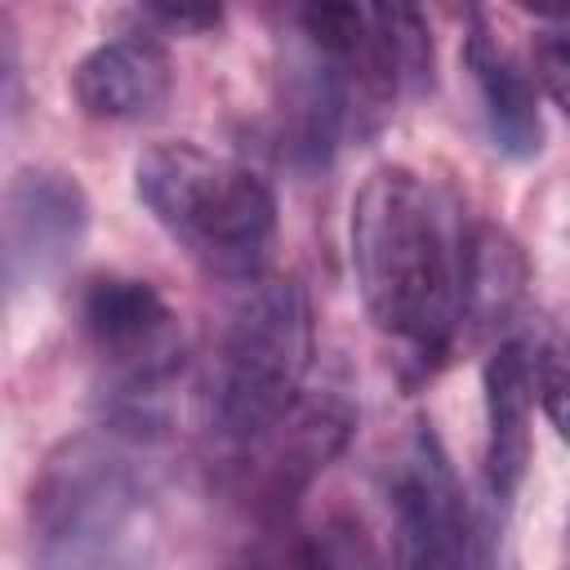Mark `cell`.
I'll return each instance as SVG.
<instances>
[{"label":"cell","instance_id":"cell-5","mask_svg":"<svg viewBox=\"0 0 570 570\" xmlns=\"http://www.w3.org/2000/svg\"><path fill=\"white\" fill-rule=\"evenodd\" d=\"M80 334L98 365L107 370V392L116 396V428L147 436L156 423V401L183 365V330L174 307L156 285L138 276H94L80 289Z\"/></svg>","mask_w":570,"mask_h":570},{"label":"cell","instance_id":"cell-16","mask_svg":"<svg viewBox=\"0 0 570 570\" xmlns=\"http://www.w3.org/2000/svg\"><path fill=\"white\" fill-rule=\"evenodd\" d=\"M534 80L552 98V107L570 120V27L539 31L534 40Z\"/></svg>","mask_w":570,"mask_h":570},{"label":"cell","instance_id":"cell-4","mask_svg":"<svg viewBox=\"0 0 570 570\" xmlns=\"http://www.w3.org/2000/svg\"><path fill=\"white\" fill-rule=\"evenodd\" d=\"M134 191L147 214L214 276L258 281L276 240L272 187L196 142H156L134 160Z\"/></svg>","mask_w":570,"mask_h":570},{"label":"cell","instance_id":"cell-6","mask_svg":"<svg viewBox=\"0 0 570 570\" xmlns=\"http://www.w3.org/2000/svg\"><path fill=\"white\" fill-rule=\"evenodd\" d=\"M396 539L419 570H503L499 525L490 508H472L445 445L428 423L414 428L392 472Z\"/></svg>","mask_w":570,"mask_h":570},{"label":"cell","instance_id":"cell-7","mask_svg":"<svg viewBox=\"0 0 570 570\" xmlns=\"http://www.w3.org/2000/svg\"><path fill=\"white\" fill-rule=\"evenodd\" d=\"M4 285L22 294L58 276L89 236V196L76 174L53 165H27L4 187Z\"/></svg>","mask_w":570,"mask_h":570},{"label":"cell","instance_id":"cell-12","mask_svg":"<svg viewBox=\"0 0 570 570\" xmlns=\"http://www.w3.org/2000/svg\"><path fill=\"white\" fill-rule=\"evenodd\" d=\"M521 254L499 227H476L468 240V285H463V316L490 325L508 321L512 303L521 298Z\"/></svg>","mask_w":570,"mask_h":570},{"label":"cell","instance_id":"cell-17","mask_svg":"<svg viewBox=\"0 0 570 570\" xmlns=\"http://www.w3.org/2000/svg\"><path fill=\"white\" fill-rule=\"evenodd\" d=\"M147 18L169 27V31L200 36V31H214L223 22V9L218 4H147Z\"/></svg>","mask_w":570,"mask_h":570},{"label":"cell","instance_id":"cell-9","mask_svg":"<svg viewBox=\"0 0 570 570\" xmlns=\"http://www.w3.org/2000/svg\"><path fill=\"white\" fill-rule=\"evenodd\" d=\"M352 423L356 414L338 392H303L298 405L254 445L258 450V499L267 508H285L347 445Z\"/></svg>","mask_w":570,"mask_h":570},{"label":"cell","instance_id":"cell-1","mask_svg":"<svg viewBox=\"0 0 570 570\" xmlns=\"http://www.w3.org/2000/svg\"><path fill=\"white\" fill-rule=\"evenodd\" d=\"M468 240L450 205L405 165L374 169L352 196V272L370 321L432 370L463 321Z\"/></svg>","mask_w":570,"mask_h":570},{"label":"cell","instance_id":"cell-14","mask_svg":"<svg viewBox=\"0 0 570 570\" xmlns=\"http://www.w3.org/2000/svg\"><path fill=\"white\" fill-rule=\"evenodd\" d=\"M521 343L530 356L534 396H539L548 423L557 428V436L570 441V334L552 321H539Z\"/></svg>","mask_w":570,"mask_h":570},{"label":"cell","instance_id":"cell-13","mask_svg":"<svg viewBox=\"0 0 570 570\" xmlns=\"http://www.w3.org/2000/svg\"><path fill=\"white\" fill-rule=\"evenodd\" d=\"M370 22L374 36L383 45V58L396 76L401 94H428L432 89V71H436V53H432V31L428 18L414 4H370Z\"/></svg>","mask_w":570,"mask_h":570},{"label":"cell","instance_id":"cell-2","mask_svg":"<svg viewBox=\"0 0 570 570\" xmlns=\"http://www.w3.org/2000/svg\"><path fill=\"white\" fill-rule=\"evenodd\" d=\"M142 436L62 441L31 485L36 570H165Z\"/></svg>","mask_w":570,"mask_h":570},{"label":"cell","instance_id":"cell-11","mask_svg":"<svg viewBox=\"0 0 570 570\" xmlns=\"http://www.w3.org/2000/svg\"><path fill=\"white\" fill-rule=\"evenodd\" d=\"M463 62L476 80L481 94V111L490 125V138L503 156L525 160L543 147V120H539V102H534V80L525 71V62L490 31V22L481 13H472V31L463 40Z\"/></svg>","mask_w":570,"mask_h":570},{"label":"cell","instance_id":"cell-8","mask_svg":"<svg viewBox=\"0 0 570 570\" xmlns=\"http://www.w3.org/2000/svg\"><path fill=\"white\" fill-rule=\"evenodd\" d=\"M174 89L169 49L156 36L129 31L89 49L71 71V98L89 120L129 125L147 120L165 107Z\"/></svg>","mask_w":570,"mask_h":570},{"label":"cell","instance_id":"cell-3","mask_svg":"<svg viewBox=\"0 0 570 570\" xmlns=\"http://www.w3.org/2000/svg\"><path fill=\"white\" fill-rule=\"evenodd\" d=\"M312 307L298 281L258 276L218 325L205 370V423L232 450H254L303 396Z\"/></svg>","mask_w":570,"mask_h":570},{"label":"cell","instance_id":"cell-10","mask_svg":"<svg viewBox=\"0 0 570 570\" xmlns=\"http://www.w3.org/2000/svg\"><path fill=\"white\" fill-rule=\"evenodd\" d=\"M481 387H485V494L494 503H512L530 468V414H534L530 356L521 338H503L485 356Z\"/></svg>","mask_w":570,"mask_h":570},{"label":"cell","instance_id":"cell-15","mask_svg":"<svg viewBox=\"0 0 570 570\" xmlns=\"http://www.w3.org/2000/svg\"><path fill=\"white\" fill-rule=\"evenodd\" d=\"M289 570H383V552L352 517H330L321 530H312Z\"/></svg>","mask_w":570,"mask_h":570},{"label":"cell","instance_id":"cell-18","mask_svg":"<svg viewBox=\"0 0 570 570\" xmlns=\"http://www.w3.org/2000/svg\"><path fill=\"white\" fill-rule=\"evenodd\" d=\"M236 570H276L272 561H263V557H254V561H245V566H236Z\"/></svg>","mask_w":570,"mask_h":570}]
</instances>
